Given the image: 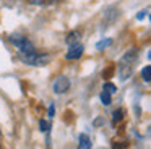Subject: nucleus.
Wrapping results in <instances>:
<instances>
[{
  "mask_svg": "<svg viewBox=\"0 0 151 149\" xmlns=\"http://www.w3.org/2000/svg\"><path fill=\"white\" fill-rule=\"evenodd\" d=\"M68 87H70V81L65 76H59L54 81V92L55 94H63Z\"/></svg>",
  "mask_w": 151,
  "mask_h": 149,
  "instance_id": "f257e3e1",
  "label": "nucleus"
},
{
  "mask_svg": "<svg viewBox=\"0 0 151 149\" xmlns=\"http://www.w3.org/2000/svg\"><path fill=\"white\" fill-rule=\"evenodd\" d=\"M83 54V45L81 44H73L68 47V52L65 54L67 60H78Z\"/></svg>",
  "mask_w": 151,
  "mask_h": 149,
  "instance_id": "f03ea898",
  "label": "nucleus"
},
{
  "mask_svg": "<svg viewBox=\"0 0 151 149\" xmlns=\"http://www.w3.org/2000/svg\"><path fill=\"white\" fill-rule=\"evenodd\" d=\"M49 62H50L49 54H36V58H34V65L36 67H42V65L49 63Z\"/></svg>",
  "mask_w": 151,
  "mask_h": 149,
  "instance_id": "7ed1b4c3",
  "label": "nucleus"
},
{
  "mask_svg": "<svg viewBox=\"0 0 151 149\" xmlns=\"http://www.w3.org/2000/svg\"><path fill=\"white\" fill-rule=\"evenodd\" d=\"M78 149H91V141H89L88 135L81 133L78 138Z\"/></svg>",
  "mask_w": 151,
  "mask_h": 149,
  "instance_id": "20e7f679",
  "label": "nucleus"
},
{
  "mask_svg": "<svg viewBox=\"0 0 151 149\" xmlns=\"http://www.w3.org/2000/svg\"><path fill=\"white\" fill-rule=\"evenodd\" d=\"M80 37H81V34H80V32H76V31L70 32V34L67 36V44H68V45H73V44H78Z\"/></svg>",
  "mask_w": 151,
  "mask_h": 149,
  "instance_id": "39448f33",
  "label": "nucleus"
},
{
  "mask_svg": "<svg viewBox=\"0 0 151 149\" xmlns=\"http://www.w3.org/2000/svg\"><path fill=\"white\" fill-rule=\"evenodd\" d=\"M101 102L104 104V105H111V102H112V99H111V94H109L106 89L101 92Z\"/></svg>",
  "mask_w": 151,
  "mask_h": 149,
  "instance_id": "423d86ee",
  "label": "nucleus"
},
{
  "mask_svg": "<svg viewBox=\"0 0 151 149\" xmlns=\"http://www.w3.org/2000/svg\"><path fill=\"white\" fill-rule=\"evenodd\" d=\"M141 76H143V80L146 81V83H150V80H151V67L150 65H146V67L141 70Z\"/></svg>",
  "mask_w": 151,
  "mask_h": 149,
  "instance_id": "0eeeda50",
  "label": "nucleus"
},
{
  "mask_svg": "<svg viewBox=\"0 0 151 149\" xmlns=\"http://www.w3.org/2000/svg\"><path fill=\"white\" fill-rule=\"evenodd\" d=\"M122 115H124V110H122V109H119V110H115V112H114V115H112V122H120V120H122Z\"/></svg>",
  "mask_w": 151,
  "mask_h": 149,
  "instance_id": "6e6552de",
  "label": "nucleus"
},
{
  "mask_svg": "<svg viewBox=\"0 0 151 149\" xmlns=\"http://www.w3.org/2000/svg\"><path fill=\"white\" fill-rule=\"evenodd\" d=\"M104 89L107 91L109 94H114L115 91H117V87H115V84H112V83H106L104 84Z\"/></svg>",
  "mask_w": 151,
  "mask_h": 149,
  "instance_id": "1a4fd4ad",
  "label": "nucleus"
},
{
  "mask_svg": "<svg viewBox=\"0 0 151 149\" xmlns=\"http://www.w3.org/2000/svg\"><path fill=\"white\" fill-rule=\"evenodd\" d=\"M111 44H112V39H107V41H101L98 45H96V47H98L99 50H101V49H106L107 45H111Z\"/></svg>",
  "mask_w": 151,
  "mask_h": 149,
  "instance_id": "9d476101",
  "label": "nucleus"
},
{
  "mask_svg": "<svg viewBox=\"0 0 151 149\" xmlns=\"http://www.w3.org/2000/svg\"><path fill=\"white\" fill-rule=\"evenodd\" d=\"M39 126H41L42 131H49V128H50V125L46 122V120H39Z\"/></svg>",
  "mask_w": 151,
  "mask_h": 149,
  "instance_id": "9b49d317",
  "label": "nucleus"
},
{
  "mask_svg": "<svg viewBox=\"0 0 151 149\" xmlns=\"http://www.w3.org/2000/svg\"><path fill=\"white\" fill-rule=\"evenodd\" d=\"M54 113H55V105H54V104H50V107H49V117H50V118L54 117Z\"/></svg>",
  "mask_w": 151,
  "mask_h": 149,
  "instance_id": "f8f14e48",
  "label": "nucleus"
},
{
  "mask_svg": "<svg viewBox=\"0 0 151 149\" xmlns=\"http://www.w3.org/2000/svg\"><path fill=\"white\" fill-rule=\"evenodd\" d=\"M28 2H29L31 5H42L44 0H28Z\"/></svg>",
  "mask_w": 151,
  "mask_h": 149,
  "instance_id": "ddd939ff",
  "label": "nucleus"
},
{
  "mask_svg": "<svg viewBox=\"0 0 151 149\" xmlns=\"http://www.w3.org/2000/svg\"><path fill=\"white\" fill-rule=\"evenodd\" d=\"M145 15H146V11H140V13H138L137 18H138V19H141V18H145Z\"/></svg>",
  "mask_w": 151,
  "mask_h": 149,
  "instance_id": "4468645a",
  "label": "nucleus"
},
{
  "mask_svg": "<svg viewBox=\"0 0 151 149\" xmlns=\"http://www.w3.org/2000/svg\"><path fill=\"white\" fill-rule=\"evenodd\" d=\"M0 135H2V131H0Z\"/></svg>",
  "mask_w": 151,
  "mask_h": 149,
  "instance_id": "2eb2a0df",
  "label": "nucleus"
}]
</instances>
